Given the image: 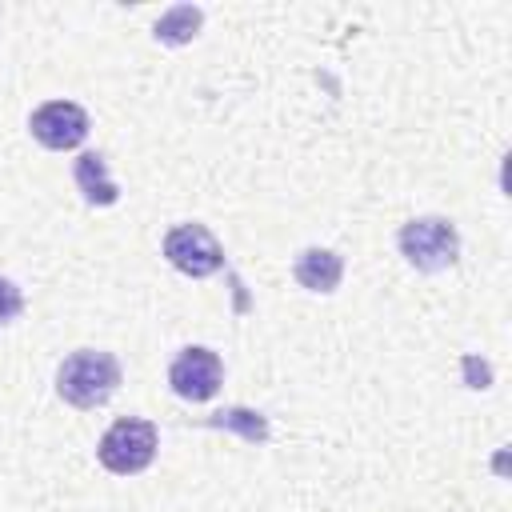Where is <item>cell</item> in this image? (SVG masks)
Here are the masks:
<instances>
[{
    "label": "cell",
    "mask_w": 512,
    "mask_h": 512,
    "mask_svg": "<svg viewBox=\"0 0 512 512\" xmlns=\"http://www.w3.org/2000/svg\"><path fill=\"white\" fill-rule=\"evenodd\" d=\"M292 276L308 292H336L344 280V260L332 248H304L292 260Z\"/></svg>",
    "instance_id": "7"
},
{
    "label": "cell",
    "mask_w": 512,
    "mask_h": 512,
    "mask_svg": "<svg viewBox=\"0 0 512 512\" xmlns=\"http://www.w3.org/2000/svg\"><path fill=\"white\" fill-rule=\"evenodd\" d=\"M464 372H468V388H488V380H492L488 364H480L476 356H468V360H464Z\"/></svg>",
    "instance_id": "12"
},
{
    "label": "cell",
    "mask_w": 512,
    "mask_h": 512,
    "mask_svg": "<svg viewBox=\"0 0 512 512\" xmlns=\"http://www.w3.org/2000/svg\"><path fill=\"white\" fill-rule=\"evenodd\" d=\"M88 112L76 104V100H48V104H40L32 116H28V132L44 144V148H52V152H68V148H76V144H84V136H88Z\"/></svg>",
    "instance_id": "6"
},
{
    "label": "cell",
    "mask_w": 512,
    "mask_h": 512,
    "mask_svg": "<svg viewBox=\"0 0 512 512\" xmlns=\"http://www.w3.org/2000/svg\"><path fill=\"white\" fill-rule=\"evenodd\" d=\"M404 260L416 268V272H444L460 260V232L452 220L444 216H416L400 228L396 236Z\"/></svg>",
    "instance_id": "3"
},
{
    "label": "cell",
    "mask_w": 512,
    "mask_h": 512,
    "mask_svg": "<svg viewBox=\"0 0 512 512\" xmlns=\"http://www.w3.org/2000/svg\"><path fill=\"white\" fill-rule=\"evenodd\" d=\"M72 180H76V188L84 192V200H88L92 208H108V204L120 200V188H116V180L108 176V164H104L100 152H80L76 164H72Z\"/></svg>",
    "instance_id": "8"
},
{
    "label": "cell",
    "mask_w": 512,
    "mask_h": 512,
    "mask_svg": "<svg viewBox=\"0 0 512 512\" xmlns=\"http://www.w3.org/2000/svg\"><path fill=\"white\" fill-rule=\"evenodd\" d=\"M124 380V368L112 352H100V348H80L72 356H64V364L56 368V392L64 404L88 412V408H100L112 400V392L120 388Z\"/></svg>",
    "instance_id": "1"
},
{
    "label": "cell",
    "mask_w": 512,
    "mask_h": 512,
    "mask_svg": "<svg viewBox=\"0 0 512 512\" xmlns=\"http://www.w3.org/2000/svg\"><path fill=\"white\" fill-rule=\"evenodd\" d=\"M200 24H204V12H200L196 4H176V8H168V12L156 20L152 36H156L160 44H188V40L200 32Z\"/></svg>",
    "instance_id": "9"
},
{
    "label": "cell",
    "mask_w": 512,
    "mask_h": 512,
    "mask_svg": "<svg viewBox=\"0 0 512 512\" xmlns=\"http://www.w3.org/2000/svg\"><path fill=\"white\" fill-rule=\"evenodd\" d=\"M20 312H24V296H20V288H16L8 276H0V328L12 324Z\"/></svg>",
    "instance_id": "11"
},
{
    "label": "cell",
    "mask_w": 512,
    "mask_h": 512,
    "mask_svg": "<svg viewBox=\"0 0 512 512\" xmlns=\"http://www.w3.org/2000/svg\"><path fill=\"white\" fill-rule=\"evenodd\" d=\"M208 424H212V428H232V432H240L248 444H264V440H268V420H264L260 412H248V408L216 412Z\"/></svg>",
    "instance_id": "10"
},
{
    "label": "cell",
    "mask_w": 512,
    "mask_h": 512,
    "mask_svg": "<svg viewBox=\"0 0 512 512\" xmlns=\"http://www.w3.org/2000/svg\"><path fill=\"white\" fill-rule=\"evenodd\" d=\"M168 384L180 400H192V404H204L220 392L224 384V364L212 348L204 344H188L180 348V356L168 364Z\"/></svg>",
    "instance_id": "5"
},
{
    "label": "cell",
    "mask_w": 512,
    "mask_h": 512,
    "mask_svg": "<svg viewBox=\"0 0 512 512\" xmlns=\"http://www.w3.org/2000/svg\"><path fill=\"white\" fill-rule=\"evenodd\" d=\"M160 448V432L152 420H140V416H120L96 444V460L112 472V476H136L152 464Z\"/></svg>",
    "instance_id": "2"
},
{
    "label": "cell",
    "mask_w": 512,
    "mask_h": 512,
    "mask_svg": "<svg viewBox=\"0 0 512 512\" xmlns=\"http://www.w3.org/2000/svg\"><path fill=\"white\" fill-rule=\"evenodd\" d=\"M164 260L176 272H184L192 280H204V276L224 268V248H220V240L212 236L208 224L188 220V224H176V228L164 232Z\"/></svg>",
    "instance_id": "4"
}]
</instances>
